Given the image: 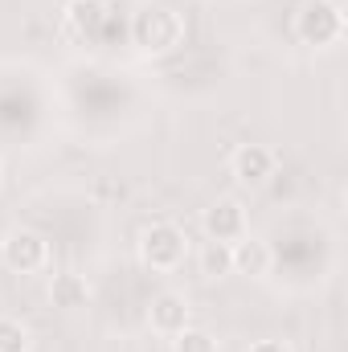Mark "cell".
Wrapping results in <instances>:
<instances>
[{
    "label": "cell",
    "instance_id": "cell-2",
    "mask_svg": "<svg viewBox=\"0 0 348 352\" xmlns=\"http://www.w3.org/2000/svg\"><path fill=\"white\" fill-rule=\"evenodd\" d=\"M295 37L303 45H336L345 37V12L336 0H307L299 12H295Z\"/></svg>",
    "mask_w": 348,
    "mask_h": 352
},
{
    "label": "cell",
    "instance_id": "cell-9",
    "mask_svg": "<svg viewBox=\"0 0 348 352\" xmlns=\"http://www.w3.org/2000/svg\"><path fill=\"white\" fill-rule=\"evenodd\" d=\"M234 274H246V278H262L266 270H270V263H274V254H270V246L262 242V238H238L234 246Z\"/></svg>",
    "mask_w": 348,
    "mask_h": 352
},
{
    "label": "cell",
    "instance_id": "cell-10",
    "mask_svg": "<svg viewBox=\"0 0 348 352\" xmlns=\"http://www.w3.org/2000/svg\"><path fill=\"white\" fill-rule=\"evenodd\" d=\"M197 263H201L205 278H226V274H234V250L226 242H205L201 254H197Z\"/></svg>",
    "mask_w": 348,
    "mask_h": 352
},
{
    "label": "cell",
    "instance_id": "cell-4",
    "mask_svg": "<svg viewBox=\"0 0 348 352\" xmlns=\"http://www.w3.org/2000/svg\"><path fill=\"white\" fill-rule=\"evenodd\" d=\"M0 263L8 266L12 274H37L41 266L50 263V242L37 230H12L0 242Z\"/></svg>",
    "mask_w": 348,
    "mask_h": 352
},
{
    "label": "cell",
    "instance_id": "cell-12",
    "mask_svg": "<svg viewBox=\"0 0 348 352\" xmlns=\"http://www.w3.org/2000/svg\"><path fill=\"white\" fill-rule=\"evenodd\" d=\"M173 352H217V336L213 332H205V328H184V332H176L173 336Z\"/></svg>",
    "mask_w": 348,
    "mask_h": 352
},
{
    "label": "cell",
    "instance_id": "cell-7",
    "mask_svg": "<svg viewBox=\"0 0 348 352\" xmlns=\"http://www.w3.org/2000/svg\"><path fill=\"white\" fill-rule=\"evenodd\" d=\"M274 152L266 148V144H242L234 156H230V173L238 184H246V188H262L270 176H274Z\"/></svg>",
    "mask_w": 348,
    "mask_h": 352
},
{
    "label": "cell",
    "instance_id": "cell-5",
    "mask_svg": "<svg viewBox=\"0 0 348 352\" xmlns=\"http://www.w3.org/2000/svg\"><path fill=\"white\" fill-rule=\"evenodd\" d=\"M201 230H205L209 242H226V246H234L238 238H246L250 226H246V209H242V201H234V197L213 201V205L205 209V217H201Z\"/></svg>",
    "mask_w": 348,
    "mask_h": 352
},
{
    "label": "cell",
    "instance_id": "cell-11",
    "mask_svg": "<svg viewBox=\"0 0 348 352\" xmlns=\"http://www.w3.org/2000/svg\"><path fill=\"white\" fill-rule=\"evenodd\" d=\"M66 21H70V29H78V33H94V29L107 21V12H102L98 0H70V4H66Z\"/></svg>",
    "mask_w": 348,
    "mask_h": 352
},
{
    "label": "cell",
    "instance_id": "cell-8",
    "mask_svg": "<svg viewBox=\"0 0 348 352\" xmlns=\"http://www.w3.org/2000/svg\"><path fill=\"white\" fill-rule=\"evenodd\" d=\"M50 303H54L58 311H83L90 303V283L83 274H74V270L54 274V278H50Z\"/></svg>",
    "mask_w": 348,
    "mask_h": 352
},
{
    "label": "cell",
    "instance_id": "cell-3",
    "mask_svg": "<svg viewBox=\"0 0 348 352\" xmlns=\"http://www.w3.org/2000/svg\"><path fill=\"white\" fill-rule=\"evenodd\" d=\"M135 250H140V263L148 266V270H176V266L184 263V254H188V242H184L180 226H173V221H152L140 234Z\"/></svg>",
    "mask_w": 348,
    "mask_h": 352
},
{
    "label": "cell",
    "instance_id": "cell-6",
    "mask_svg": "<svg viewBox=\"0 0 348 352\" xmlns=\"http://www.w3.org/2000/svg\"><path fill=\"white\" fill-rule=\"evenodd\" d=\"M148 324H152L156 336H168L173 340L176 332H184L193 324V307H188V299L180 291H160L148 303Z\"/></svg>",
    "mask_w": 348,
    "mask_h": 352
},
{
    "label": "cell",
    "instance_id": "cell-14",
    "mask_svg": "<svg viewBox=\"0 0 348 352\" xmlns=\"http://www.w3.org/2000/svg\"><path fill=\"white\" fill-rule=\"evenodd\" d=\"M246 352H291V344L287 340H254Z\"/></svg>",
    "mask_w": 348,
    "mask_h": 352
},
{
    "label": "cell",
    "instance_id": "cell-13",
    "mask_svg": "<svg viewBox=\"0 0 348 352\" xmlns=\"http://www.w3.org/2000/svg\"><path fill=\"white\" fill-rule=\"evenodd\" d=\"M29 328L12 316H0V352H29Z\"/></svg>",
    "mask_w": 348,
    "mask_h": 352
},
{
    "label": "cell",
    "instance_id": "cell-1",
    "mask_svg": "<svg viewBox=\"0 0 348 352\" xmlns=\"http://www.w3.org/2000/svg\"><path fill=\"white\" fill-rule=\"evenodd\" d=\"M184 41V21L168 4H144L131 16V45L148 58H164Z\"/></svg>",
    "mask_w": 348,
    "mask_h": 352
}]
</instances>
